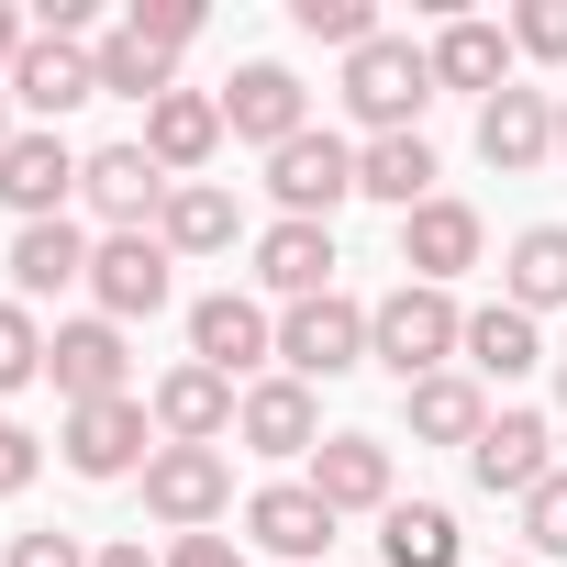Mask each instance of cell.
<instances>
[{"label":"cell","mask_w":567,"mask_h":567,"mask_svg":"<svg viewBox=\"0 0 567 567\" xmlns=\"http://www.w3.org/2000/svg\"><path fill=\"white\" fill-rule=\"evenodd\" d=\"M467 346V312L456 290H423V278H401L390 301H368V357L412 390V379H445V357Z\"/></svg>","instance_id":"6da1fadb"},{"label":"cell","mask_w":567,"mask_h":567,"mask_svg":"<svg viewBox=\"0 0 567 567\" xmlns=\"http://www.w3.org/2000/svg\"><path fill=\"white\" fill-rule=\"evenodd\" d=\"M423 101H434V56L412 34H368L346 56V112L368 134H423Z\"/></svg>","instance_id":"7a4b0ae2"},{"label":"cell","mask_w":567,"mask_h":567,"mask_svg":"<svg viewBox=\"0 0 567 567\" xmlns=\"http://www.w3.org/2000/svg\"><path fill=\"white\" fill-rule=\"evenodd\" d=\"M278 368H290L301 390H323V379L368 368V301H346V290L290 301V312H278Z\"/></svg>","instance_id":"3957f363"},{"label":"cell","mask_w":567,"mask_h":567,"mask_svg":"<svg viewBox=\"0 0 567 567\" xmlns=\"http://www.w3.org/2000/svg\"><path fill=\"white\" fill-rule=\"evenodd\" d=\"M145 512H156L167 534H212V523L234 512V456H223V445H156V456H145Z\"/></svg>","instance_id":"277c9868"},{"label":"cell","mask_w":567,"mask_h":567,"mask_svg":"<svg viewBox=\"0 0 567 567\" xmlns=\"http://www.w3.org/2000/svg\"><path fill=\"white\" fill-rule=\"evenodd\" d=\"M267 189H278V223H334V200H357V145L312 123L267 156Z\"/></svg>","instance_id":"5b68a950"},{"label":"cell","mask_w":567,"mask_h":567,"mask_svg":"<svg viewBox=\"0 0 567 567\" xmlns=\"http://www.w3.org/2000/svg\"><path fill=\"white\" fill-rule=\"evenodd\" d=\"M79 178H90V156H79L68 134H45V123H23L12 145H0V200H12L23 223H68Z\"/></svg>","instance_id":"8992f818"},{"label":"cell","mask_w":567,"mask_h":567,"mask_svg":"<svg viewBox=\"0 0 567 567\" xmlns=\"http://www.w3.org/2000/svg\"><path fill=\"white\" fill-rule=\"evenodd\" d=\"M45 379L68 390V412H90V401H134V357H123V323H56L45 334Z\"/></svg>","instance_id":"52a82bcc"},{"label":"cell","mask_w":567,"mask_h":567,"mask_svg":"<svg viewBox=\"0 0 567 567\" xmlns=\"http://www.w3.org/2000/svg\"><path fill=\"white\" fill-rule=\"evenodd\" d=\"M212 101H223V134L256 145V156H278L290 134H312V90L290 68H234V90H212Z\"/></svg>","instance_id":"ba28073f"},{"label":"cell","mask_w":567,"mask_h":567,"mask_svg":"<svg viewBox=\"0 0 567 567\" xmlns=\"http://www.w3.org/2000/svg\"><path fill=\"white\" fill-rule=\"evenodd\" d=\"M167 245L156 234H101L90 245V301H101V323H145V312H167Z\"/></svg>","instance_id":"9c48e42d"},{"label":"cell","mask_w":567,"mask_h":567,"mask_svg":"<svg viewBox=\"0 0 567 567\" xmlns=\"http://www.w3.org/2000/svg\"><path fill=\"white\" fill-rule=\"evenodd\" d=\"M156 445H223L234 434V412H245V390L223 379V368H200V357H178L167 379H156Z\"/></svg>","instance_id":"30bf717a"},{"label":"cell","mask_w":567,"mask_h":567,"mask_svg":"<svg viewBox=\"0 0 567 567\" xmlns=\"http://www.w3.org/2000/svg\"><path fill=\"white\" fill-rule=\"evenodd\" d=\"M68 467L79 478H145V456H156V412L145 401H90V412H68Z\"/></svg>","instance_id":"8fae6325"},{"label":"cell","mask_w":567,"mask_h":567,"mask_svg":"<svg viewBox=\"0 0 567 567\" xmlns=\"http://www.w3.org/2000/svg\"><path fill=\"white\" fill-rule=\"evenodd\" d=\"M467 478L501 489V501H534V489L556 478V423H545V412H489V434L467 445Z\"/></svg>","instance_id":"7c38bea8"},{"label":"cell","mask_w":567,"mask_h":567,"mask_svg":"<svg viewBox=\"0 0 567 567\" xmlns=\"http://www.w3.org/2000/svg\"><path fill=\"white\" fill-rule=\"evenodd\" d=\"M167 189H178V178H167V167H156L145 145H101V156H90V178H79V200H90V212H101L112 234H156Z\"/></svg>","instance_id":"4fadbf2b"},{"label":"cell","mask_w":567,"mask_h":567,"mask_svg":"<svg viewBox=\"0 0 567 567\" xmlns=\"http://www.w3.org/2000/svg\"><path fill=\"white\" fill-rule=\"evenodd\" d=\"M478 245H489V223L467 212V200H423V212H401V267L423 278V290H445V278H467L478 267Z\"/></svg>","instance_id":"5bb4252c"},{"label":"cell","mask_w":567,"mask_h":567,"mask_svg":"<svg viewBox=\"0 0 567 567\" xmlns=\"http://www.w3.org/2000/svg\"><path fill=\"white\" fill-rule=\"evenodd\" d=\"M12 101L56 134V112H79V101H101V56L90 45H68V34H34L23 56H12Z\"/></svg>","instance_id":"9a60e30c"},{"label":"cell","mask_w":567,"mask_h":567,"mask_svg":"<svg viewBox=\"0 0 567 567\" xmlns=\"http://www.w3.org/2000/svg\"><path fill=\"white\" fill-rule=\"evenodd\" d=\"M234 434H245V456H312V445H323V401H312L290 368H278V379H256V390H245Z\"/></svg>","instance_id":"2e32d148"},{"label":"cell","mask_w":567,"mask_h":567,"mask_svg":"<svg viewBox=\"0 0 567 567\" xmlns=\"http://www.w3.org/2000/svg\"><path fill=\"white\" fill-rule=\"evenodd\" d=\"M312 501L346 523V512H390V445L379 434H323L312 445Z\"/></svg>","instance_id":"e0dca14e"},{"label":"cell","mask_w":567,"mask_h":567,"mask_svg":"<svg viewBox=\"0 0 567 567\" xmlns=\"http://www.w3.org/2000/svg\"><path fill=\"white\" fill-rule=\"evenodd\" d=\"M245 534H256L267 556H290V567H323L334 512L312 501V478H278V489H256V501H245Z\"/></svg>","instance_id":"ac0fdd59"},{"label":"cell","mask_w":567,"mask_h":567,"mask_svg":"<svg viewBox=\"0 0 567 567\" xmlns=\"http://www.w3.org/2000/svg\"><path fill=\"white\" fill-rule=\"evenodd\" d=\"M256 290L323 301V290H334V223H267V234H256Z\"/></svg>","instance_id":"d6986e66"},{"label":"cell","mask_w":567,"mask_h":567,"mask_svg":"<svg viewBox=\"0 0 567 567\" xmlns=\"http://www.w3.org/2000/svg\"><path fill=\"white\" fill-rule=\"evenodd\" d=\"M134 145H145L167 178H200V167H212V145H223V101H212V90H167V101L145 112V134H134Z\"/></svg>","instance_id":"ffe728a7"},{"label":"cell","mask_w":567,"mask_h":567,"mask_svg":"<svg viewBox=\"0 0 567 567\" xmlns=\"http://www.w3.org/2000/svg\"><path fill=\"white\" fill-rule=\"evenodd\" d=\"M478 156H489L501 178L545 167V156H556V101H545V90H501V101H478Z\"/></svg>","instance_id":"44dd1931"},{"label":"cell","mask_w":567,"mask_h":567,"mask_svg":"<svg viewBox=\"0 0 567 567\" xmlns=\"http://www.w3.org/2000/svg\"><path fill=\"white\" fill-rule=\"evenodd\" d=\"M189 357H200V368H223V379H245L256 357H278V323H267L245 290H212V301L189 312Z\"/></svg>","instance_id":"7402d4cb"},{"label":"cell","mask_w":567,"mask_h":567,"mask_svg":"<svg viewBox=\"0 0 567 567\" xmlns=\"http://www.w3.org/2000/svg\"><path fill=\"white\" fill-rule=\"evenodd\" d=\"M56 290H90V234L79 223H23L12 234V301H56Z\"/></svg>","instance_id":"603a6c76"},{"label":"cell","mask_w":567,"mask_h":567,"mask_svg":"<svg viewBox=\"0 0 567 567\" xmlns=\"http://www.w3.org/2000/svg\"><path fill=\"white\" fill-rule=\"evenodd\" d=\"M423 56H434V90H478V101L512 90V34L501 23H445Z\"/></svg>","instance_id":"cb8c5ba5"},{"label":"cell","mask_w":567,"mask_h":567,"mask_svg":"<svg viewBox=\"0 0 567 567\" xmlns=\"http://www.w3.org/2000/svg\"><path fill=\"white\" fill-rule=\"evenodd\" d=\"M357 200L423 212V200H434V145H423V134H368V145H357Z\"/></svg>","instance_id":"d4e9b609"},{"label":"cell","mask_w":567,"mask_h":567,"mask_svg":"<svg viewBox=\"0 0 567 567\" xmlns=\"http://www.w3.org/2000/svg\"><path fill=\"white\" fill-rule=\"evenodd\" d=\"M456 357H467V379H501V390H512V379L545 368V334H534V312L489 301V312H467V346H456Z\"/></svg>","instance_id":"484cf974"},{"label":"cell","mask_w":567,"mask_h":567,"mask_svg":"<svg viewBox=\"0 0 567 567\" xmlns=\"http://www.w3.org/2000/svg\"><path fill=\"white\" fill-rule=\"evenodd\" d=\"M401 412H412V434H423V445H478V434H489V401H478V379H467V368L412 379V390H401Z\"/></svg>","instance_id":"4316f807"},{"label":"cell","mask_w":567,"mask_h":567,"mask_svg":"<svg viewBox=\"0 0 567 567\" xmlns=\"http://www.w3.org/2000/svg\"><path fill=\"white\" fill-rule=\"evenodd\" d=\"M501 301H512V312H556V301H567V223L512 234V256H501Z\"/></svg>","instance_id":"83f0119b"},{"label":"cell","mask_w":567,"mask_h":567,"mask_svg":"<svg viewBox=\"0 0 567 567\" xmlns=\"http://www.w3.org/2000/svg\"><path fill=\"white\" fill-rule=\"evenodd\" d=\"M156 245H167V256H223V245H234V189L178 178V189H167V212H156Z\"/></svg>","instance_id":"f1b7e54d"},{"label":"cell","mask_w":567,"mask_h":567,"mask_svg":"<svg viewBox=\"0 0 567 567\" xmlns=\"http://www.w3.org/2000/svg\"><path fill=\"white\" fill-rule=\"evenodd\" d=\"M90 56H101V101H145V112H156V101L178 90V79H167L178 56H167V45H145V34H123V23H112Z\"/></svg>","instance_id":"f546056e"},{"label":"cell","mask_w":567,"mask_h":567,"mask_svg":"<svg viewBox=\"0 0 567 567\" xmlns=\"http://www.w3.org/2000/svg\"><path fill=\"white\" fill-rule=\"evenodd\" d=\"M379 556L390 567H456V512L445 501H390L379 512Z\"/></svg>","instance_id":"4dcf8cb0"},{"label":"cell","mask_w":567,"mask_h":567,"mask_svg":"<svg viewBox=\"0 0 567 567\" xmlns=\"http://www.w3.org/2000/svg\"><path fill=\"white\" fill-rule=\"evenodd\" d=\"M45 379V323L23 301H0V390H34Z\"/></svg>","instance_id":"1f68e13d"},{"label":"cell","mask_w":567,"mask_h":567,"mask_svg":"<svg viewBox=\"0 0 567 567\" xmlns=\"http://www.w3.org/2000/svg\"><path fill=\"white\" fill-rule=\"evenodd\" d=\"M290 23H301L312 45H346V56L379 34V12H368V0H290Z\"/></svg>","instance_id":"d6a6232c"},{"label":"cell","mask_w":567,"mask_h":567,"mask_svg":"<svg viewBox=\"0 0 567 567\" xmlns=\"http://www.w3.org/2000/svg\"><path fill=\"white\" fill-rule=\"evenodd\" d=\"M512 56L567 68V0H523V12H512Z\"/></svg>","instance_id":"836d02e7"},{"label":"cell","mask_w":567,"mask_h":567,"mask_svg":"<svg viewBox=\"0 0 567 567\" xmlns=\"http://www.w3.org/2000/svg\"><path fill=\"white\" fill-rule=\"evenodd\" d=\"M523 545H534V567H545V556H567V467L523 501Z\"/></svg>","instance_id":"e575fe53"},{"label":"cell","mask_w":567,"mask_h":567,"mask_svg":"<svg viewBox=\"0 0 567 567\" xmlns=\"http://www.w3.org/2000/svg\"><path fill=\"white\" fill-rule=\"evenodd\" d=\"M123 34H145V45H167V56H178V45L200 34V0H134V12H123Z\"/></svg>","instance_id":"d590c367"},{"label":"cell","mask_w":567,"mask_h":567,"mask_svg":"<svg viewBox=\"0 0 567 567\" xmlns=\"http://www.w3.org/2000/svg\"><path fill=\"white\" fill-rule=\"evenodd\" d=\"M34 467H45V445H34L23 423H0V501H23V489H34Z\"/></svg>","instance_id":"8d00e7d4"},{"label":"cell","mask_w":567,"mask_h":567,"mask_svg":"<svg viewBox=\"0 0 567 567\" xmlns=\"http://www.w3.org/2000/svg\"><path fill=\"white\" fill-rule=\"evenodd\" d=\"M0 567H90V556H79V534H12Z\"/></svg>","instance_id":"74e56055"},{"label":"cell","mask_w":567,"mask_h":567,"mask_svg":"<svg viewBox=\"0 0 567 567\" xmlns=\"http://www.w3.org/2000/svg\"><path fill=\"white\" fill-rule=\"evenodd\" d=\"M167 567H245V545H234V534H178Z\"/></svg>","instance_id":"f35d334b"},{"label":"cell","mask_w":567,"mask_h":567,"mask_svg":"<svg viewBox=\"0 0 567 567\" xmlns=\"http://www.w3.org/2000/svg\"><path fill=\"white\" fill-rule=\"evenodd\" d=\"M34 34H23V12H12V0H0V90H12V56H23Z\"/></svg>","instance_id":"ab89813d"},{"label":"cell","mask_w":567,"mask_h":567,"mask_svg":"<svg viewBox=\"0 0 567 567\" xmlns=\"http://www.w3.org/2000/svg\"><path fill=\"white\" fill-rule=\"evenodd\" d=\"M90 567H167V556H145V534H123V545H101Z\"/></svg>","instance_id":"60d3db41"},{"label":"cell","mask_w":567,"mask_h":567,"mask_svg":"<svg viewBox=\"0 0 567 567\" xmlns=\"http://www.w3.org/2000/svg\"><path fill=\"white\" fill-rule=\"evenodd\" d=\"M12 134H23V123H12V90H0V145H12Z\"/></svg>","instance_id":"b9f144b4"},{"label":"cell","mask_w":567,"mask_h":567,"mask_svg":"<svg viewBox=\"0 0 567 567\" xmlns=\"http://www.w3.org/2000/svg\"><path fill=\"white\" fill-rule=\"evenodd\" d=\"M556 156H567V101H556Z\"/></svg>","instance_id":"7bdbcfd3"},{"label":"cell","mask_w":567,"mask_h":567,"mask_svg":"<svg viewBox=\"0 0 567 567\" xmlns=\"http://www.w3.org/2000/svg\"><path fill=\"white\" fill-rule=\"evenodd\" d=\"M556 412H567V368H556Z\"/></svg>","instance_id":"ee69618b"},{"label":"cell","mask_w":567,"mask_h":567,"mask_svg":"<svg viewBox=\"0 0 567 567\" xmlns=\"http://www.w3.org/2000/svg\"><path fill=\"white\" fill-rule=\"evenodd\" d=\"M501 567H534V556H501Z\"/></svg>","instance_id":"f6af8a7d"}]
</instances>
